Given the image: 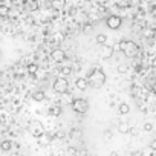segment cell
<instances>
[{
  "instance_id": "cell-5",
  "label": "cell",
  "mask_w": 156,
  "mask_h": 156,
  "mask_svg": "<svg viewBox=\"0 0 156 156\" xmlns=\"http://www.w3.org/2000/svg\"><path fill=\"white\" fill-rule=\"evenodd\" d=\"M121 44H122V51H124L126 57L136 55V52H138V44L136 43H133V41H122Z\"/></svg>"
},
{
  "instance_id": "cell-19",
  "label": "cell",
  "mask_w": 156,
  "mask_h": 156,
  "mask_svg": "<svg viewBox=\"0 0 156 156\" xmlns=\"http://www.w3.org/2000/svg\"><path fill=\"white\" fill-rule=\"evenodd\" d=\"M118 130H119V132H122V133H126V132H129V130H130V126H129L127 122H121V124L118 126Z\"/></svg>"
},
{
  "instance_id": "cell-17",
  "label": "cell",
  "mask_w": 156,
  "mask_h": 156,
  "mask_svg": "<svg viewBox=\"0 0 156 156\" xmlns=\"http://www.w3.org/2000/svg\"><path fill=\"white\" fill-rule=\"evenodd\" d=\"M97 43L98 44H106L107 43V35L106 34H98L97 35Z\"/></svg>"
},
{
  "instance_id": "cell-15",
  "label": "cell",
  "mask_w": 156,
  "mask_h": 156,
  "mask_svg": "<svg viewBox=\"0 0 156 156\" xmlns=\"http://www.w3.org/2000/svg\"><path fill=\"white\" fill-rule=\"evenodd\" d=\"M8 16H9V8L6 5H0V17L6 19Z\"/></svg>"
},
{
  "instance_id": "cell-24",
  "label": "cell",
  "mask_w": 156,
  "mask_h": 156,
  "mask_svg": "<svg viewBox=\"0 0 156 156\" xmlns=\"http://www.w3.org/2000/svg\"><path fill=\"white\" fill-rule=\"evenodd\" d=\"M0 58H2V49H0Z\"/></svg>"
},
{
  "instance_id": "cell-23",
  "label": "cell",
  "mask_w": 156,
  "mask_h": 156,
  "mask_svg": "<svg viewBox=\"0 0 156 156\" xmlns=\"http://www.w3.org/2000/svg\"><path fill=\"white\" fill-rule=\"evenodd\" d=\"M103 136H104V139H110V138H112V133H110V132H109V130H106V132H104V135H103Z\"/></svg>"
},
{
  "instance_id": "cell-22",
  "label": "cell",
  "mask_w": 156,
  "mask_h": 156,
  "mask_svg": "<svg viewBox=\"0 0 156 156\" xmlns=\"http://www.w3.org/2000/svg\"><path fill=\"white\" fill-rule=\"evenodd\" d=\"M151 129H153V124H151V122H145V124H144V130H145V132H150Z\"/></svg>"
},
{
  "instance_id": "cell-16",
  "label": "cell",
  "mask_w": 156,
  "mask_h": 156,
  "mask_svg": "<svg viewBox=\"0 0 156 156\" xmlns=\"http://www.w3.org/2000/svg\"><path fill=\"white\" fill-rule=\"evenodd\" d=\"M49 113H51L52 116H60V113H61V107H60V106H54V107L49 109Z\"/></svg>"
},
{
  "instance_id": "cell-6",
  "label": "cell",
  "mask_w": 156,
  "mask_h": 156,
  "mask_svg": "<svg viewBox=\"0 0 156 156\" xmlns=\"http://www.w3.org/2000/svg\"><path fill=\"white\" fill-rule=\"evenodd\" d=\"M106 23H107V26H109L110 29H118V28L121 26L122 20H121V17H119V16H109Z\"/></svg>"
},
{
  "instance_id": "cell-8",
  "label": "cell",
  "mask_w": 156,
  "mask_h": 156,
  "mask_svg": "<svg viewBox=\"0 0 156 156\" xmlns=\"http://www.w3.org/2000/svg\"><path fill=\"white\" fill-rule=\"evenodd\" d=\"M113 48H110V46H106V44H101V48H100V57L101 58H110L112 57V54H113Z\"/></svg>"
},
{
  "instance_id": "cell-1",
  "label": "cell",
  "mask_w": 156,
  "mask_h": 156,
  "mask_svg": "<svg viewBox=\"0 0 156 156\" xmlns=\"http://www.w3.org/2000/svg\"><path fill=\"white\" fill-rule=\"evenodd\" d=\"M87 80H89V84H90L92 87L100 89V87L106 83V75H104L103 70H100V69H94V70L89 73Z\"/></svg>"
},
{
  "instance_id": "cell-9",
  "label": "cell",
  "mask_w": 156,
  "mask_h": 156,
  "mask_svg": "<svg viewBox=\"0 0 156 156\" xmlns=\"http://www.w3.org/2000/svg\"><path fill=\"white\" fill-rule=\"evenodd\" d=\"M23 6H25L26 11L34 12V11L38 9V2H37V0H25V2H23Z\"/></svg>"
},
{
  "instance_id": "cell-3",
  "label": "cell",
  "mask_w": 156,
  "mask_h": 156,
  "mask_svg": "<svg viewBox=\"0 0 156 156\" xmlns=\"http://www.w3.org/2000/svg\"><path fill=\"white\" fill-rule=\"evenodd\" d=\"M52 87H54V90L57 94H66L67 89H69V83L66 80V76H58L57 80L54 81V86Z\"/></svg>"
},
{
  "instance_id": "cell-2",
  "label": "cell",
  "mask_w": 156,
  "mask_h": 156,
  "mask_svg": "<svg viewBox=\"0 0 156 156\" xmlns=\"http://www.w3.org/2000/svg\"><path fill=\"white\" fill-rule=\"evenodd\" d=\"M70 106H72L73 112H76V113H86L87 109H89V103L83 98H75Z\"/></svg>"
},
{
  "instance_id": "cell-12",
  "label": "cell",
  "mask_w": 156,
  "mask_h": 156,
  "mask_svg": "<svg viewBox=\"0 0 156 156\" xmlns=\"http://www.w3.org/2000/svg\"><path fill=\"white\" fill-rule=\"evenodd\" d=\"M32 98H34L35 101H43V100L46 98V94H44L43 90H35L34 95H32Z\"/></svg>"
},
{
  "instance_id": "cell-10",
  "label": "cell",
  "mask_w": 156,
  "mask_h": 156,
  "mask_svg": "<svg viewBox=\"0 0 156 156\" xmlns=\"http://www.w3.org/2000/svg\"><path fill=\"white\" fill-rule=\"evenodd\" d=\"M75 86H76V89H80V90H86L87 86H89V80L87 78H78Z\"/></svg>"
},
{
  "instance_id": "cell-20",
  "label": "cell",
  "mask_w": 156,
  "mask_h": 156,
  "mask_svg": "<svg viewBox=\"0 0 156 156\" xmlns=\"http://www.w3.org/2000/svg\"><path fill=\"white\" fill-rule=\"evenodd\" d=\"M37 70H38V66H37V64H29V66H28V72H29L31 75L37 73Z\"/></svg>"
},
{
  "instance_id": "cell-14",
  "label": "cell",
  "mask_w": 156,
  "mask_h": 156,
  "mask_svg": "<svg viewBox=\"0 0 156 156\" xmlns=\"http://www.w3.org/2000/svg\"><path fill=\"white\" fill-rule=\"evenodd\" d=\"M11 147H12V142L9 139H5V141H2V144H0V148H2L3 151H9Z\"/></svg>"
},
{
  "instance_id": "cell-4",
  "label": "cell",
  "mask_w": 156,
  "mask_h": 156,
  "mask_svg": "<svg viewBox=\"0 0 156 156\" xmlns=\"http://www.w3.org/2000/svg\"><path fill=\"white\" fill-rule=\"evenodd\" d=\"M29 132H31L32 136L41 138V136L44 135V127H43V124H41L40 121H32V122L29 124Z\"/></svg>"
},
{
  "instance_id": "cell-7",
  "label": "cell",
  "mask_w": 156,
  "mask_h": 156,
  "mask_svg": "<svg viewBox=\"0 0 156 156\" xmlns=\"http://www.w3.org/2000/svg\"><path fill=\"white\" fill-rule=\"evenodd\" d=\"M51 58L54 60V61H64L66 60V54H64V51L63 49H54L52 52H51Z\"/></svg>"
},
{
  "instance_id": "cell-18",
  "label": "cell",
  "mask_w": 156,
  "mask_h": 156,
  "mask_svg": "<svg viewBox=\"0 0 156 156\" xmlns=\"http://www.w3.org/2000/svg\"><path fill=\"white\" fill-rule=\"evenodd\" d=\"M83 31H84V34H92V32H94V26H92V23H84Z\"/></svg>"
},
{
  "instance_id": "cell-21",
  "label": "cell",
  "mask_w": 156,
  "mask_h": 156,
  "mask_svg": "<svg viewBox=\"0 0 156 156\" xmlns=\"http://www.w3.org/2000/svg\"><path fill=\"white\" fill-rule=\"evenodd\" d=\"M70 73H72V69H70V67L66 66V67L61 69V76H67V75H70Z\"/></svg>"
},
{
  "instance_id": "cell-13",
  "label": "cell",
  "mask_w": 156,
  "mask_h": 156,
  "mask_svg": "<svg viewBox=\"0 0 156 156\" xmlns=\"http://www.w3.org/2000/svg\"><path fill=\"white\" fill-rule=\"evenodd\" d=\"M118 112H119L121 115H127V113L130 112V107H129V104H126V103H121V104L118 106Z\"/></svg>"
},
{
  "instance_id": "cell-11",
  "label": "cell",
  "mask_w": 156,
  "mask_h": 156,
  "mask_svg": "<svg viewBox=\"0 0 156 156\" xmlns=\"http://www.w3.org/2000/svg\"><path fill=\"white\" fill-rule=\"evenodd\" d=\"M66 6V0H52V8L54 9H63Z\"/></svg>"
}]
</instances>
